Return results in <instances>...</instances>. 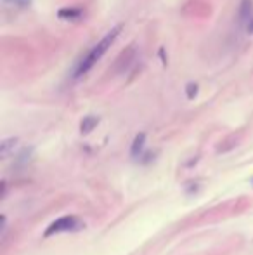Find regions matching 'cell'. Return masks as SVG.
Listing matches in <instances>:
<instances>
[{
  "instance_id": "obj_1",
  "label": "cell",
  "mask_w": 253,
  "mask_h": 255,
  "mask_svg": "<svg viewBox=\"0 0 253 255\" xmlns=\"http://www.w3.org/2000/svg\"><path fill=\"white\" fill-rule=\"evenodd\" d=\"M120 32H122V26H120V24H118V26H115V28L111 30V32H108L106 35H104L103 38L99 40V44L94 45V47L89 51L87 56L83 57V59L80 61L78 64H76L75 72H73V78H78V76L85 75L89 70H92V66H94V64L104 56V52H106L108 49L111 47V44H113V42L116 40V36H118Z\"/></svg>"
},
{
  "instance_id": "obj_2",
  "label": "cell",
  "mask_w": 253,
  "mask_h": 255,
  "mask_svg": "<svg viewBox=\"0 0 253 255\" xmlns=\"http://www.w3.org/2000/svg\"><path fill=\"white\" fill-rule=\"evenodd\" d=\"M85 224L75 216H63L59 219H55L54 222H51L47 226L44 233V238H51L54 235H59V233H75V231H82Z\"/></svg>"
},
{
  "instance_id": "obj_3",
  "label": "cell",
  "mask_w": 253,
  "mask_h": 255,
  "mask_svg": "<svg viewBox=\"0 0 253 255\" xmlns=\"http://www.w3.org/2000/svg\"><path fill=\"white\" fill-rule=\"evenodd\" d=\"M144 144H146V134H144V132H141V134H137V136H135L134 143H132V147H130L132 158H141V155H143V149H144Z\"/></svg>"
},
{
  "instance_id": "obj_4",
  "label": "cell",
  "mask_w": 253,
  "mask_h": 255,
  "mask_svg": "<svg viewBox=\"0 0 253 255\" xmlns=\"http://www.w3.org/2000/svg\"><path fill=\"white\" fill-rule=\"evenodd\" d=\"M97 124H99V118H97V116H85V118L82 120V124H80V132H82V134H90V132L97 127Z\"/></svg>"
},
{
  "instance_id": "obj_5",
  "label": "cell",
  "mask_w": 253,
  "mask_h": 255,
  "mask_svg": "<svg viewBox=\"0 0 253 255\" xmlns=\"http://www.w3.org/2000/svg\"><path fill=\"white\" fill-rule=\"evenodd\" d=\"M252 11H253V0H241V5H239V19L248 21L250 23Z\"/></svg>"
},
{
  "instance_id": "obj_6",
  "label": "cell",
  "mask_w": 253,
  "mask_h": 255,
  "mask_svg": "<svg viewBox=\"0 0 253 255\" xmlns=\"http://www.w3.org/2000/svg\"><path fill=\"white\" fill-rule=\"evenodd\" d=\"M82 9H76V7H68V9H61L59 12H57V16L61 18V19H76V18L82 16Z\"/></svg>"
},
{
  "instance_id": "obj_7",
  "label": "cell",
  "mask_w": 253,
  "mask_h": 255,
  "mask_svg": "<svg viewBox=\"0 0 253 255\" xmlns=\"http://www.w3.org/2000/svg\"><path fill=\"white\" fill-rule=\"evenodd\" d=\"M18 143V139H5L4 143H2V156H7L9 151H11V147H14Z\"/></svg>"
},
{
  "instance_id": "obj_8",
  "label": "cell",
  "mask_w": 253,
  "mask_h": 255,
  "mask_svg": "<svg viewBox=\"0 0 253 255\" xmlns=\"http://www.w3.org/2000/svg\"><path fill=\"white\" fill-rule=\"evenodd\" d=\"M196 92H198V85H196V84H187L186 94H187V97H189V99H193V97L196 96Z\"/></svg>"
},
{
  "instance_id": "obj_9",
  "label": "cell",
  "mask_w": 253,
  "mask_h": 255,
  "mask_svg": "<svg viewBox=\"0 0 253 255\" xmlns=\"http://www.w3.org/2000/svg\"><path fill=\"white\" fill-rule=\"evenodd\" d=\"M246 32H248L250 35H253V18H252V19H250L248 26H246Z\"/></svg>"
}]
</instances>
